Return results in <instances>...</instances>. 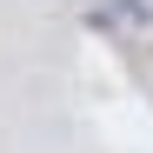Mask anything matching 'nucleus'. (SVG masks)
Instances as JSON below:
<instances>
[{
    "mask_svg": "<svg viewBox=\"0 0 153 153\" xmlns=\"http://www.w3.org/2000/svg\"><path fill=\"white\" fill-rule=\"evenodd\" d=\"M87 27H120V33H140L153 27V0H107V7L87 13Z\"/></svg>",
    "mask_w": 153,
    "mask_h": 153,
    "instance_id": "nucleus-1",
    "label": "nucleus"
}]
</instances>
